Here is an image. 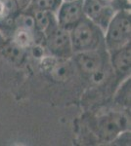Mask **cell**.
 Instances as JSON below:
<instances>
[{
	"instance_id": "6da1fadb",
	"label": "cell",
	"mask_w": 131,
	"mask_h": 146,
	"mask_svg": "<svg viewBox=\"0 0 131 146\" xmlns=\"http://www.w3.org/2000/svg\"><path fill=\"white\" fill-rule=\"evenodd\" d=\"M69 31L73 54L106 48L104 30L85 16H83Z\"/></svg>"
},
{
	"instance_id": "7a4b0ae2",
	"label": "cell",
	"mask_w": 131,
	"mask_h": 146,
	"mask_svg": "<svg viewBox=\"0 0 131 146\" xmlns=\"http://www.w3.org/2000/svg\"><path fill=\"white\" fill-rule=\"evenodd\" d=\"M106 48L75 53L71 56L75 68L82 76L94 83H100L107 72L110 58Z\"/></svg>"
},
{
	"instance_id": "3957f363",
	"label": "cell",
	"mask_w": 131,
	"mask_h": 146,
	"mask_svg": "<svg viewBox=\"0 0 131 146\" xmlns=\"http://www.w3.org/2000/svg\"><path fill=\"white\" fill-rule=\"evenodd\" d=\"M105 47L109 54L130 44L131 17L127 9L115 13L105 29Z\"/></svg>"
},
{
	"instance_id": "277c9868",
	"label": "cell",
	"mask_w": 131,
	"mask_h": 146,
	"mask_svg": "<svg viewBox=\"0 0 131 146\" xmlns=\"http://www.w3.org/2000/svg\"><path fill=\"white\" fill-rule=\"evenodd\" d=\"M44 46L57 58H71L73 55L70 31L60 27L55 20L43 32Z\"/></svg>"
},
{
	"instance_id": "5b68a950",
	"label": "cell",
	"mask_w": 131,
	"mask_h": 146,
	"mask_svg": "<svg viewBox=\"0 0 131 146\" xmlns=\"http://www.w3.org/2000/svg\"><path fill=\"white\" fill-rule=\"evenodd\" d=\"M129 126L128 118L121 112H111L98 118L95 125L96 133L101 140L111 142L118 138Z\"/></svg>"
},
{
	"instance_id": "8992f818",
	"label": "cell",
	"mask_w": 131,
	"mask_h": 146,
	"mask_svg": "<svg viewBox=\"0 0 131 146\" xmlns=\"http://www.w3.org/2000/svg\"><path fill=\"white\" fill-rule=\"evenodd\" d=\"M82 12L83 16L105 31L116 10L99 0H83Z\"/></svg>"
},
{
	"instance_id": "52a82bcc",
	"label": "cell",
	"mask_w": 131,
	"mask_h": 146,
	"mask_svg": "<svg viewBox=\"0 0 131 146\" xmlns=\"http://www.w3.org/2000/svg\"><path fill=\"white\" fill-rule=\"evenodd\" d=\"M57 23L60 27L70 30L83 17L82 2L65 1L58 8Z\"/></svg>"
},
{
	"instance_id": "ba28073f",
	"label": "cell",
	"mask_w": 131,
	"mask_h": 146,
	"mask_svg": "<svg viewBox=\"0 0 131 146\" xmlns=\"http://www.w3.org/2000/svg\"><path fill=\"white\" fill-rule=\"evenodd\" d=\"M112 68L116 76L120 78H125L130 75V63H131V48L130 44L118 49L110 54Z\"/></svg>"
},
{
	"instance_id": "9c48e42d",
	"label": "cell",
	"mask_w": 131,
	"mask_h": 146,
	"mask_svg": "<svg viewBox=\"0 0 131 146\" xmlns=\"http://www.w3.org/2000/svg\"><path fill=\"white\" fill-rule=\"evenodd\" d=\"M75 65L69 58H58L47 66V72L51 78L57 81H66L75 72Z\"/></svg>"
},
{
	"instance_id": "30bf717a",
	"label": "cell",
	"mask_w": 131,
	"mask_h": 146,
	"mask_svg": "<svg viewBox=\"0 0 131 146\" xmlns=\"http://www.w3.org/2000/svg\"><path fill=\"white\" fill-rule=\"evenodd\" d=\"M27 11L32 15L33 20H34L35 31L37 33L43 34V32L50 27V25L56 20L52 12L38 10V9L32 8V7H30Z\"/></svg>"
},
{
	"instance_id": "8fae6325",
	"label": "cell",
	"mask_w": 131,
	"mask_h": 146,
	"mask_svg": "<svg viewBox=\"0 0 131 146\" xmlns=\"http://www.w3.org/2000/svg\"><path fill=\"white\" fill-rule=\"evenodd\" d=\"M2 53L9 62L16 65L23 64V62L26 60V56H27V52L25 49L21 48L13 41L7 42L4 44L3 48H2Z\"/></svg>"
},
{
	"instance_id": "7c38bea8",
	"label": "cell",
	"mask_w": 131,
	"mask_h": 146,
	"mask_svg": "<svg viewBox=\"0 0 131 146\" xmlns=\"http://www.w3.org/2000/svg\"><path fill=\"white\" fill-rule=\"evenodd\" d=\"M35 31L33 30L27 29L23 27H17V29L14 31V34L12 36V41L21 48L30 49L35 42Z\"/></svg>"
},
{
	"instance_id": "4fadbf2b",
	"label": "cell",
	"mask_w": 131,
	"mask_h": 146,
	"mask_svg": "<svg viewBox=\"0 0 131 146\" xmlns=\"http://www.w3.org/2000/svg\"><path fill=\"white\" fill-rule=\"evenodd\" d=\"M63 0H32L30 7L38 10L49 11L54 13L58 10Z\"/></svg>"
},
{
	"instance_id": "5bb4252c",
	"label": "cell",
	"mask_w": 131,
	"mask_h": 146,
	"mask_svg": "<svg viewBox=\"0 0 131 146\" xmlns=\"http://www.w3.org/2000/svg\"><path fill=\"white\" fill-rule=\"evenodd\" d=\"M16 25H17V27L27 28V29L35 31L34 20H33L32 15L28 11L23 12L22 14H20V16H18V17L16 18Z\"/></svg>"
},
{
	"instance_id": "9a60e30c",
	"label": "cell",
	"mask_w": 131,
	"mask_h": 146,
	"mask_svg": "<svg viewBox=\"0 0 131 146\" xmlns=\"http://www.w3.org/2000/svg\"><path fill=\"white\" fill-rule=\"evenodd\" d=\"M99 1L103 2V3L107 4V5L112 6L116 11L122 10V9L129 10V7H130L128 0H99Z\"/></svg>"
},
{
	"instance_id": "2e32d148",
	"label": "cell",
	"mask_w": 131,
	"mask_h": 146,
	"mask_svg": "<svg viewBox=\"0 0 131 146\" xmlns=\"http://www.w3.org/2000/svg\"><path fill=\"white\" fill-rule=\"evenodd\" d=\"M14 4L16 5V8L20 12L27 11L30 7L32 0H13Z\"/></svg>"
},
{
	"instance_id": "e0dca14e",
	"label": "cell",
	"mask_w": 131,
	"mask_h": 146,
	"mask_svg": "<svg viewBox=\"0 0 131 146\" xmlns=\"http://www.w3.org/2000/svg\"><path fill=\"white\" fill-rule=\"evenodd\" d=\"M8 9H7L6 3L3 0H0V19H3L6 16Z\"/></svg>"
},
{
	"instance_id": "ac0fdd59",
	"label": "cell",
	"mask_w": 131,
	"mask_h": 146,
	"mask_svg": "<svg viewBox=\"0 0 131 146\" xmlns=\"http://www.w3.org/2000/svg\"><path fill=\"white\" fill-rule=\"evenodd\" d=\"M66 1H77V2H82L83 0H66Z\"/></svg>"
}]
</instances>
